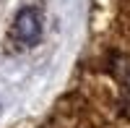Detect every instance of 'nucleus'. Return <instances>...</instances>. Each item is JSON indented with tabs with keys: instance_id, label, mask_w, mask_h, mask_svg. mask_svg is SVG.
I'll use <instances>...</instances> for the list:
<instances>
[{
	"instance_id": "nucleus-1",
	"label": "nucleus",
	"mask_w": 130,
	"mask_h": 128,
	"mask_svg": "<svg viewBox=\"0 0 130 128\" xmlns=\"http://www.w3.org/2000/svg\"><path fill=\"white\" fill-rule=\"evenodd\" d=\"M16 37L24 42V45H34L42 34V18H39V10L37 8H24L18 10L16 16V24H13Z\"/></svg>"
}]
</instances>
